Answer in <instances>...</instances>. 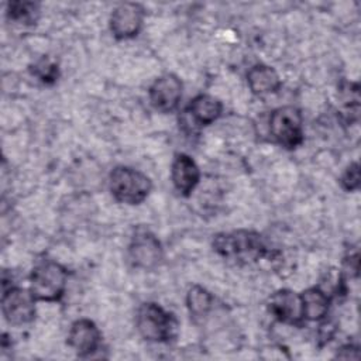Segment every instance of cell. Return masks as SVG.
<instances>
[{"label": "cell", "mask_w": 361, "mask_h": 361, "mask_svg": "<svg viewBox=\"0 0 361 361\" xmlns=\"http://www.w3.org/2000/svg\"><path fill=\"white\" fill-rule=\"evenodd\" d=\"M102 343L99 327L90 319L75 320L68 333V345L78 357H90L94 354Z\"/></svg>", "instance_id": "cell-10"}, {"label": "cell", "mask_w": 361, "mask_h": 361, "mask_svg": "<svg viewBox=\"0 0 361 361\" xmlns=\"http://www.w3.org/2000/svg\"><path fill=\"white\" fill-rule=\"evenodd\" d=\"M303 319L307 322H322L330 309V296L319 286H312L299 293Z\"/></svg>", "instance_id": "cell-14"}, {"label": "cell", "mask_w": 361, "mask_h": 361, "mask_svg": "<svg viewBox=\"0 0 361 361\" xmlns=\"http://www.w3.org/2000/svg\"><path fill=\"white\" fill-rule=\"evenodd\" d=\"M268 130L276 144L295 149L303 144V116L295 106H281L269 114Z\"/></svg>", "instance_id": "cell-5"}, {"label": "cell", "mask_w": 361, "mask_h": 361, "mask_svg": "<svg viewBox=\"0 0 361 361\" xmlns=\"http://www.w3.org/2000/svg\"><path fill=\"white\" fill-rule=\"evenodd\" d=\"M336 357L337 358H344V360H358L360 358V350H358L357 345L345 344V345L338 348Z\"/></svg>", "instance_id": "cell-20"}, {"label": "cell", "mask_w": 361, "mask_h": 361, "mask_svg": "<svg viewBox=\"0 0 361 361\" xmlns=\"http://www.w3.org/2000/svg\"><path fill=\"white\" fill-rule=\"evenodd\" d=\"M171 179L179 195L188 197L200 180V169L190 155L178 152L171 165Z\"/></svg>", "instance_id": "cell-12"}, {"label": "cell", "mask_w": 361, "mask_h": 361, "mask_svg": "<svg viewBox=\"0 0 361 361\" xmlns=\"http://www.w3.org/2000/svg\"><path fill=\"white\" fill-rule=\"evenodd\" d=\"M341 188L347 192H354L360 188V165L358 162H351L340 178Z\"/></svg>", "instance_id": "cell-19"}, {"label": "cell", "mask_w": 361, "mask_h": 361, "mask_svg": "<svg viewBox=\"0 0 361 361\" xmlns=\"http://www.w3.org/2000/svg\"><path fill=\"white\" fill-rule=\"evenodd\" d=\"M37 299L30 289L10 286L3 288L1 295V312L8 324L23 326L35 319Z\"/></svg>", "instance_id": "cell-7"}, {"label": "cell", "mask_w": 361, "mask_h": 361, "mask_svg": "<svg viewBox=\"0 0 361 361\" xmlns=\"http://www.w3.org/2000/svg\"><path fill=\"white\" fill-rule=\"evenodd\" d=\"M68 286V271L52 259H39L30 274V290L37 300L58 302Z\"/></svg>", "instance_id": "cell-3"}, {"label": "cell", "mask_w": 361, "mask_h": 361, "mask_svg": "<svg viewBox=\"0 0 361 361\" xmlns=\"http://www.w3.org/2000/svg\"><path fill=\"white\" fill-rule=\"evenodd\" d=\"M135 327L140 336L152 343H169L178 336V319L161 305L145 302L137 309Z\"/></svg>", "instance_id": "cell-2"}, {"label": "cell", "mask_w": 361, "mask_h": 361, "mask_svg": "<svg viewBox=\"0 0 361 361\" xmlns=\"http://www.w3.org/2000/svg\"><path fill=\"white\" fill-rule=\"evenodd\" d=\"M128 258L135 268L155 269L164 259V250L158 237L148 228L134 230L128 244Z\"/></svg>", "instance_id": "cell-6"}, {"label": "cell", "mask_w": 361, "mask_h": 361, "mask_svg": "<svg viewBox=\"0 0 361 361\" xmlns=\"http://www.w3.org/2000/svg\"><path fill=\"white\" fill-rule=\"evenodd\" d=\"M188 110L195 124L210 126L221 116L223 104L214 96L197 94L190 100Z\"/></svg>", "instance_id": "cell-15"}, {"label": "cell", "mask_w": 361, "mask_h": 361, "mask_svg": "<svg viewBox=\"0 0 361 361\" xmlns=\"http://www.w3.org/2000/svg\"><path fill=\"white\" fill-rule=\"evenodd\" d=\"M186 306L195 320L203 319L209 314L213 306V295L203 286L193 285L186 293Z\"/></svg>", "instance_id": "cell-16"}, {"label": "cell", "mask_w": 361, "mask_h": 361, "mask_svg": "<svg viewBox=\"0 0 361 361\" xmlns=\"http://www.w3.org/2000/svg\"><path fill=\"white\" fill-rule=\"evenodd\" d=\"M247 85L255 96L265 97L276 93L281 89L282 82L278 72L272 66L257 63L247 72Z\"/></svg>", "instance_id": "cell-13"}, {"label": "cell", "mask_w": 361, "mask_h": 361, "mask_svg": "<svg viewBox=\"0 0 361 361\" xmlns=\"http://www.w3.org/2000/svg\"><path fill=\"white\" fill-rule=\"evenodd\" d=\"M39 4L37 1H25V0H14L7 3V18L17 24L32 25L39 18Z\"/></svg>", "instance_id": "cell-17"}, {"label": "cell", "mask_w": 361, "mask_h": 361, "mask_svg": "<svg viewBox=\"0 0 361 361\" xmlns=\"http://www.w3.org/2000/svg\"><path fill=\"white\" fill-rule=\"evenodd\" d=\"M144 7L138 3L126 1L114 7L110 16V31L118 41L131 39L140 34L144 24Z\"/></svg>", "instance_id": "cell-8"}, {"label": "cell", "mask_w": 361, "mask_h": 361, "mask_svg": "<svg viewBox=\"0 0 361 361\" xmlns=\"http://www.w3.org/2000/svg\"><path fill=\"white\" fill-rule=\"evenodd\" d=\"M109 189L117 202L135 206L149 196L152 182L144 172L118 165L109 175Z\"/></svg>", "instance_id": "cell-4"}, {"label": "cell", "mask_w": 361, "mask_h": 361, "mask_svg": "<svg viewBox=\"0 0 361 361\" xmlns=\"http://www.w3.org/2000/svg\"><path fill=\"white\" fill-rule=\"evenodd\" d=\"M183 85L173 73H165L157 78L148 90V97L152 107L161 113L176 110L182 99Z\"/></svg>", "instance_id": "cell-9"}, {"label": "cell", "mask_w": 361, "mask_h": 361, "mask_svg": "<svg viewBox=\"0 0 361 361\" xmlns=\"http://www.w3.org/2000/svg\"><path fill=\"white\" fill-rule=\"evenodd\" d=\"M212 245L220 257L237 262L257 261L268 252L262 235L252 230L219 233L214 235Z\"/></svg>", "instance_id": "cell-1"}, {"label": "cell", "mask_w": 361, "mask_h": 361, "mask_svg": "<svg viewBox=\"0 0 361 361\" xmlns=\"http://www.w3.org/2000/svg\"><path fill=\"white\" fill-rule=\"evenodd\" d=\"M31 75L44 85H54L59 78V66L48 56H42L30 66Z\"/></svg>", "instance_id": "cell-18"}, {"label": "cell", "mask_w": 361, "mask_h": 361, "mask_svg": "<svg viewBox=\"0 0 361 361\" xmlns=\"http://www.w3.org/2000/svg\"><path fill=\"white\" fill-rule=\"evenodd\" d=\"M269 313L285 324L302 326L305 319L302 313L300 298L290 289H279L268 299Z\"/></svg>", "instance_id": "cell-11"}]
</instances>
